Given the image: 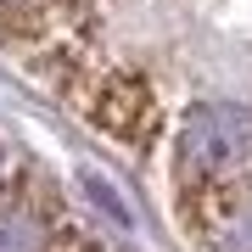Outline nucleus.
Segmentation results:
<instances>
[{
  "label": "nucleus",
  "instance_id": "1",
  "mask_svg": "<svg viewBox=\"0 0 252 252\" xmlns=\"http://www.w3.org/2000/svg\"><path fill=\"white\" fill-rule=\"evenodd\" d=\"M252 152V118L230 101H207L185 118V135H180V168L190 180H213V174H230L235 162H247Z\"/></svg>",
  "mask_w": 252,
  "mask_h": 252
},
{
  "label": "nucleus",
  "instance_id": "2",
  "mask_svg": "<svg viewBox=\"0 0 252 252\" xmlns=\"http://www.w3.org/2000/svg\"><path fill=\"white\" fill-rule=\"evenodd\" d=\"M0 252H51V230L34 207H0Z\"/></svg>",
  "mask_w": 252,
  "mask_h": 252
}]
</instances>
